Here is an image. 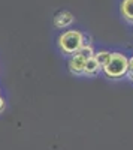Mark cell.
<instances>
[{"label":"cell","mask_w":133,"mask_h":150,"mask_svg":"<svg viewBox=\"0 0 133 150\" xmlns=\"http://www.w3.org/2000/svg\"><path fill=\"white\" fill-rule=\"evenodd\" d=\"M129 59L123 53H111L109 60L103 65L102 71L105 75L111 80H120L126 77V74L129 71Z\"/></svg>","instance_id":"obj_1"},{"label":"cell","mask_w":133,"mask_h":150,"mask_svg":"<svg viewBox=\"0 0 133 150\" xmlns=\"http://www.w3.org/2000/svg\"><path fill=\"white\" fill-rule=\"evenodd\" d=\"M81 39H82V33L79 30H66L58 36V47L63 51V54L72 56L79 50Z\"/></svg>","instance_id":"obj_2"},{"label":"cell","mask_w":133,"mask_h":150,"mask_svg":"<svg viewBox=\"0 0 133 150\" xmlns=\"http://www.w3.org/2000/svg\"><path fill=\"white\" fill-rule=\"evenodd\" d=\"M74 21H75V17H74L72 12H69V11H60V12H57L55 17H54V26L57 29H67Z\"/></svg>","instance_id":"obj_3"},{"label":"cell","mask_w":133,"mask_h":150,"mask_svg":"<svg viewBox=\"0 0 133 150\" xmlns=\"http://www.w3.org/2000/svg\"><path fill=\"white\" fill-rule=\"evenodd\" d=\"M67 66L70 74L74 75H84V66H85V59L81 57L79 54H72L69 62H67Z\"/></svg>","instance_id":"obj_4"},{"label":"cell","mask_w":133,"mask_h":150,"mask_svg":"<svg viewBox=\"0 0 133 150\" xmlns=\"http://www.w3.org/2000/svg\"><path fill=\"white\" fill-rule=\"evenodd\" d=\"M102 72V66L97 63L94 57H90L85 60V66H84V75L85 77H97Z\"/></svg>","instance_id":"obj_5"},{"label":"cell","mask_w":133,"mask_h":150,"mask_svg":"<svg viewBox=\"0 0 133 150\" xmlns=\"http://www.w3.org/2000/svg\"><path fill=\"white\" fill-rule=\"evenodd\" d=\"M120 12L127 23H133V0H123L120 5Z\"/></svg>","instance_id":"obj_6"},{"label":"cell","mask_w":133,"mask_h":150,"mask_svg":"<svg viewBox=\"0 0 133 150\" xmlns=\"http://www.w3.org/2000/svg\"><path fill=\"white\" fill-rule=\"evenodd\" d=\"M109 56H111V53H109V51H105V50H103V51H97V53L94 51V56H93V57L97 60V63L103 68V65L106 63L108 60H109Z\"/></svg>","instance_id":"obj_7"},{"label":"cell","mask_w":133,"mask_h":150,"mask_svg":"<svg viewBox=\"0 0 133 150\" xmlns=\"http://www.w3.org/2000/svg\"><path fill=\"white\" fill-rule=\"evenodd\" d=\"M76 54H79L81 57H84V59H90V57H93L94 56V50H93V47L91 45H87V47H79V50L76 51Z\"/></svg>","instance_id":"obj_8"},{"label":"cell","mask_w":133,"mask_h":150,"mask_svg":"<svg viewBox=\"0 0 133 150\" xmlns=\"http://www.w3.org/2000/svg\"><path fill=\"white\" fill-rule=\"evenodd\" d=\"M87 45H91V36H90V35H85V33H82L81 47H87Z\"/></svg>","instance_id":"obj_9"},{"label":"cell","mask_w":133,"mask_h":150,"mask_svg":"<svg viewBox=\"0 0 133 150\" xmlns=\"http://www.w3.org/2000/svg\"><path fill=\"white\" fill-rule=\"evenodd\" d=\"M5 107H6V102H5V99H3L2 96H0V112H3Z\"/></svg>","instance_id":"obj_10"},{"label":"cell","mask_w":133,"mask_h":150,"mask_svg":"<svg viewBox=\"0 0 133 150\" xmlns=\"http://www.w3.org/2000/svg\"><path fill=\"white\" fill-rule=\"evenodd\" d=\"M127 63H129V71H130V72H133V57H130V59H129Z\"/></svg>","instance_id":"obj_11"}]
</instances>
